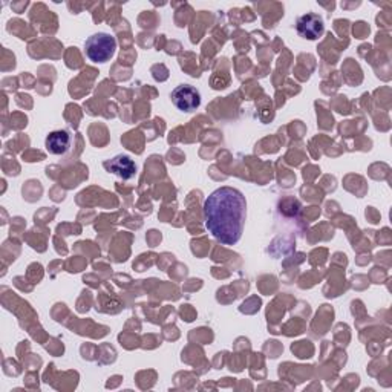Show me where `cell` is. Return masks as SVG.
Segmentation results:
<instances>
[{"label": "cell", "mask_w": 392, "mask_h": 392, "mask_svg": "<svg viewBox=\"0 0 392 392\" xmlns=\"http://www.w3.org/2000/svg\"><path fill=\"white\" fill-rule=\"evenodd\" d=\"M71 146H72V135L65 129L49 132V135L45 140V147L51 155H57V156L65 155L71 151Z\"/></svg>", "instance_id": "obj_5"}, {"label": "cell", "mask_w": 392, "mask_h": 392, "mask_svg": "<svg viewBox=\"0 0 392 392\" xmlns=\"http://www.w3.org/2000/svg\"><path fill=\"white\" fill-rule=\"evenodd\" d=\"M116 51V40L108 33H97L91 36L84 44V52L94 63L109 61Z\"/></svg>", "instance_id": "obj_2"}, {"label": "cell", "mask_w": 392, "mask_h": 392, "mask_svg": "<svg viewBox=\"0 0 392 392\" xmlns=\"http://www.w3.org/2000/svg\"><path fill=\"white\" fill-rule=\"evenodd\" d=\"M171 99L176 106V109L183 112H194L201 104L199 91L194 86H190V84H179V86H176L172 91Z\"/></svg>", "instance_id": "obj_3"}, {"label": "cell", "mask_w": 392, "mask_h": 392, "mask_svg": "<svg viewBox=\"0 0 392 392\" xmlns=\"http://www.w3.org/2000/svg\"><path fill=\"white\" fill-rule=\"evenodd\" d=\"M104 167H106V171L124 179V181H127V179H132L136 175V164L127 155L114 156L112 160L104 163Z\"/></svg>", "instance_id": "obj_6"}, {"label": "cell", "mask_w": 392, "mask_h": 392, "mask_svg": "<svg viewBox=\"0 0 392 392\" xmlns=\"http://www.w3.org/2000/svg\"><path fill=\"white\" fill-rule=\"evenodd\" d=\"M296 29L301 37L308 39V40H317L322 37L325 25H323V19L319 14L314 13H306L305 16H301L296 22Z\"/></svg>", "instance_id": "obj_4"}, {"label": "cell", "mask_w": 392, "mask_h": 392, "mask_svg": "<svg viewBox=\"0 0 392 392\" xmlns=\"http://www.w3.org/2000/svg\"><path fill=\"white\" fill-rule=\"evenodd\" d=\"M247 218V201L238 189L221 187L204 203L207 230L224 246H235L242 238Z\"/></svg>", "instance_id": "obj_1"}]
</instances>
